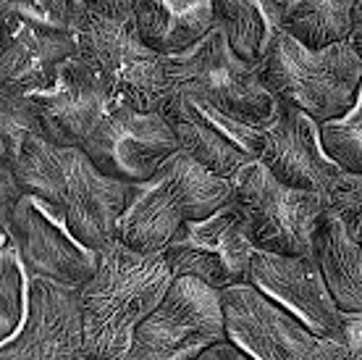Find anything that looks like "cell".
Returning <instances> with one entry per match:
<instances>
[{
  "label": "cell",
  "instance_id": "6da1fadb",
  "mask_svg": "<svg viewBox=\"0 0 362 360\" xmlns=\"http://www.w3.org/2000/svg\"><path fill=\"white\" fill-rule=\"evenodd\" d=\"M13 174L24 195L40 200L82 244L103 252L116 242L132 184L105 176L82 147H58L32 137Z\"/></svg>",
  "mask_w": 362,
  "mask_h": 360
},
{
  "label": "cell",
  "instance_id": "7a4b0ae2",
  "mask_svg": "<svg viewBox=\"0 0 362 360\" xmlns=\"http://www.w3.org/2000/svg\"><path fill=\"white\" fill-rule=\"evenodd\" d=\"M173 281L163 252L113 242L100 252L95 276L82 289L84 358L127 360L136 326L153 313Z\"/></svg>",
  "mask_w": 362,
  "mask_h": 360
},
{
  "label": "cell",
  "instance_id": "3957f363",
  "mask_svg": "<svg viewBox=\"0 0 362 360\" xmlns=\"http://www.w3.org/2000/svg\"><path fill=\"white\" fill-rule=\"evenodd\" d=\"M231 198L234 179L216 176L189 153L179 150L155 171L153 179L132 184L116 242L139 252H163L187 221L213 216Z\"/></svg>",
  "mask_w": 362,
  "mask_h": 360
},
{
  "label": "cell",
  "instance_id": "277c9868",
  "mask_svg": "<svg viewBox=\"0 0 362 360\" xmlns=\"http://www.w3.org/2000/svg\"><path fill=\"white\" fill-rule=\"evenodd\" d=\"M79 55L98 74L110 103L160 113L173 84L168 58L145 45L132 16H105L87 11L76 27Z\"/></svg>",
  "mask_w": 362,
  "mask_h": 360
},
{
  "label": "cell",
  "instance_id": "5b68a950",
  "mask_svg": "<svg viewBox=\"0 0 362 360\" xmlns=\"http://www.w3.org/2000/svg\"><path fill=\"white\" fill-rule=\"evenodd\" d=\"M257 72L273 98L302 108L317 124L346 116L362 87V61L349 40L310 50L284 32Z\"/></svg>",
  "mask_w": 362,
  "mask_h": 360
},
{
  "label": "cell",
  "instance_id": "8992f818",
  "mask_svg": "<svg viewBox=\"0 0 362 360\" xmlns=\"http://www.w3.org/2000/svg\"><path fill=\"white\" fill-rule=\"evenodd\" d=\"M231 203L257 250L299 258L315 255L317 229L328 213L323 195L289 187L260 161H252L234 176Z\"/></svg>",
  "mask_w": 362,
  "mask_h": 360
},
{
  "label": "cell",
  "instance_id": "52a82bcc",
  "mask_svg": "<svg viewBox=\"0 0 362 360\" xmlns=\"http://www.w3.org/2000/svg\"><path fill=\"white\" fill-rule=\"evenodd\" d=\"M168 69L176 90L205 100L236 121L265 129L276 116L279 100L265 87L257 66L234 53L221 27L187 53L171 55Z\"/></svg>",
  "mask_w": 362,
  "mask_h": 360
},
{
  "label": "cell",
  "instance_id": "ba28073f",
  "mask_svg": "<svg viewBox=\"0 0 362 360\" xmlns=\"http://www.w3.org/2000/svg\"><path fill=\"white\" fill-rule=\"evenodd\" d=\"M221 342H228L221 289L173 276L165 298L136 326L127 360H197Z\"/></svg>",
  "mask_w": 362,
  "mask_h": 360
},
{
  "label": "cell",
  "instance_id": "9c48e42d",
  "mask_svg": "<svg viewBox=\"0 0 362 360\" xmlns=\"http://www.w3.org/2000/svg\"><path fill=\"white\" fill-rule=\"evenodd\" d=\"M82 150L100 171L124 184L153 179L181 145L163 113L134 111L121 103H108Z\"/></svg>",
  "mask_w": 362,
  "mask_h": 360
},
{
  "label": "cell",
  "instance_id": "30bf717a",
  "mask_svg": "<svg viewBox=\"0 0 362 360\" xmlns=\"http://www.w3.org/2000/svg\"><path fill=\"white\" fill-rule=\"evenodd\" d=\"M0 92L35 95L47 90L66 63L79 55L76 29L29 13L11 0H0Z\"/></svg>",
  "mask_w": 362,
  "mask_h": 360
},
{
  "label": "cell",
  "instance_id": "8fae6325",
  "mask_svg": "<svg viewBox=\"0 0 362 360\" xmlns=\"http://www.w3.org/2000/svg\"><path fill=\"white\" fill-rule=\"evenodd\" d=\"M255 247L234 203L202 221H187L165 244L173 276H194L216 289L247 284Z\"/></svg>",
  "mask_w": 362,
  "mask_h": 360
},
{
  "label": "cell",
  "instance_id": "7c38bea8",
  "mask_svg": "<svg viewBox=\"0 0 362 360\" xmlns=\"http://www.w3.org/2000/svg\"><path fill=\"white\" fill-rule=\"evenodd\" d=\"M160 113L171 124L181 150L216 176L234 179L247 163L260 158L263 129L236 121L205 100L173 90Z\"/></svg>",
  "mask_w": 362,
  "mask_h": 360
},
{
  "label": "cell",
  "instance_id": "4fadbf2b",
  "mask_svg": "<svg viewBox=\"0 0 362 360\" xmlns=\"http://www.w3.org/2000/svg\"><path fill=\"white\" fill-rule=\"evenodd\" d=\"M3 232L16 244L29 279H50L82 292L100 266V252L79 242L32 195L21 198Z\"/></svg>",
  "mask_w": 362,
  "mask_h": 360
},
{
  "label": "cell",
  "instance_id": "5bb4252c",
  "mask_svg": "<svg viewBox=\"0 0 362 360\" xmlns=\"http://www.w3.org/2000/svg\"><path fill=\"white\" fill-rule=\"evenodd\" d=\"M84 358L82 292L50 279H29V310L13 337L3 339L0 360Z\"/></svg>",
  "mask_w": 362,
  "mask_h": 360
},
{
  "label": "cell",
  "instance_id": "9a60e30c",
  "mask_svg": "<svg viewBox=\"0 0 362 360\" xmlns=\"http://www.w3.org/2000/svg\"><path fill=\"white\" fill-rule=\"evenodd\" d=\"M228 342L252 360H308L317 334L252 284L221 292Z\"/></svg>",
  "mask_w": 362,
  "mask_h": 360
},
{
  "label": "cell",
  "instance_id": "2e32d148",
  "mask_svg": "<svg viewBox=\"0 0 362 360\" xmlns=\"http://www.w3.org/2000/svg\"><path fill=\"white\" fill-rule=\"evenodd\" d=\"M247 284L265 292L317 337H334L341 329L344 310L336 305L315 255H279L255 250Z\"/></svg>",
  "mask_w": 362,
  "mask_h": 360
},
{
  "label": "cell",
  "instance_id": "e0dca14e",
  "mask_svg": "<svg viewBox=\"0 0 362 360\" xmlns=\"http://www.w3.org/2000/svg\"><path fill=\"white\" fill-rule=\"evenodd\" d=\"M279 181L326 195L331 181L344 171L326 153L320 124L302 108L279 100L273 121L263 129L260 158Z\"/></svg>",
  "mask_w": 362,
  "mask_h": 360
},
{
  "label": "cell",
  "instance_id": "ac0fdd59",
  "mask_svg": "<svg viewBox=\"0 0 362 360\" xmlns=\"http://www.w3.org/2000/svg\"><path fill=\"white\" fill-rule=\"evenodd\" d=\"M108 103L103 81L82 55L66 63L47 90L32 95L40 137L58 147H82Z\"/></svg>",
  "mask_w": 362,
  "mask_h": 360
},
{
  "label": "cell",
  "instance_id": "d6986e66",
  "mask_svg": "<svg viewBox=\"0 0 362 360\" xmlns=\"http://www.w3.org/2000/svg\"><path fill=\"white\" fill-rule=\"evenodd\" d=\"M136 32L155 53L181 55L216 29L213 0H136Z\"/></svg>",
  "mask_w": 362,
  "mask_h": 360
},
{
  "label": "cell",
  "instance_id": "ffe728a7",
  "mask_svg": "<svg viewBox=\"0 0 362 360\" xmlns=\"http://www.w3.org/2000/svg\"><path fill=\"white\" fill-rule=\"evenodd\" d=\"M216 27L223 29L239 58L260 66L273 43L284 35L281 0H213Z\"/></svg>",
  "mask_w": 362,
  "mask_h": 360
},
{
  "label": "cell",
  "instance_id": "44dd1931",
  "mask_svg": "<svg viewBox=\"0 0 362 360\" xmlns=\"http://www.w3.org/2000/svg\"><path fill=\"white\" fill-rule=\"evenodd\" d=\"M315 258L336 305L344 313H362V244L346 235L334 213H326L317 229Z\"/></svg>",
  "mask_w": 362,
  "mask_h": 360
},
{
  "label": "cell",
  "instance_id": "7402d4cb",
  "mask_svg": "<svg viewBox=\"0 0 362 360\" xmlns=\"http://www.w3.org/2000/svg\"><path fill=\"white\" fill-rule=\"evenodd\" d=\"M357 0H289L284 6V32L310 50L349 40Z\"/></svg>",
  "mask_w": 362,
  "mask_h": 360
},
{
  "label": "cell",
  "instance_id": "603a6c76",
  "mask_svg": "<svg viewBox=\"0 0 362 360\" xmlns=\"http://www.w3.org/2000/svg\"><path fill=\"white\" fill-rule=\"evenodd\" d=\"M0 337L8 339L21 329L29 310V276L18 258L13 240L6 232L0 237Z\"/></svg>",
  "mask_w": 362,
  "mask_h": 360
},
{
  "label": "cell",
  "instance_id": "cb8c5ba5",
  "mask_svg": "<svg viewBox=\"0 0 362 360\" xmlns=\"http://www.w3.org/2000/svg\"><path fill=\"white\" fill-rule=\"evenodd\" d=\"M40 137V121H37L32 95L18 92H0V153L3 166H16L21 147Z\"/></svg>",
  "mask_w": 362,
  "mask_h": 360
},
{
  "label": "cell",
  "instance_id": "d4e9b609",
  "mask_svg": "<svg viewBox=\"0 0 362 360\" xmlns=\"http://www.w3.org/2000/svg\"><path fill=\"white\" fill-rule=\"evenodd\" d=\"M323 147L344 171L362 174V87L354 108L341 118L320 124Z\"/></svg>",
  "mask_w": 362,
  "mask_h": 360
},
{
  "label": "cell",
  "instance_id": "484cf974",
  "mask_svg": "<svg viewBox=\"0 0 362 360\" xmlns=\"http://www.w3.org/2000/svg\"><path fill=\"white\" fill-rule=\"evenodd\" d=\"M328 213L344 224L346 235L362 244V174L341 171L323 195Z\"/></svg>",
  "mask_w": 362,
  "mask_h": 360
},
{
  "label": "cell",
  "instance_id": "4316f807",
  "mask_svg": "<svg viewBox=\"0 0 362 360\" xmlns=\"http://www.w3.org/2000/svg\"><path fill=\"white\" fill-rule=\"evenodd\" d=\"M308 360H362V313H344L334 337H317Z\"/></svg>",
  "mask_w": 362,
  "mask_h": 360
},
{
  "label": "cell",
  "instance_id": "83f0119b",
  "mask_svg": "<svg viewBox=\"0 0 362 360\" xmlns=\"http://www.w3.org/2000/svg\"><path fill=\"white\" fill-rule=\"evenodd\" d=\"M11 3L27 9L35 16H42L47 21H55V24H64L71 29L79 27L82 16L87 13L82 0H11Z\"/></svg>",
  "mask_w": 362,
  "mask_h": 360
},
{
  "label": "cell",
  "instance_id": "f1b7e54d",
  "mask_svg": "<svg viewBox=\"0 0 362 360\" xmlns=\"http://www.w3.org/2000/svg\"><path fill=\"white\" fill-rule=\"evenodd\" d=\"M0 189H3V203H0V224L6 226L13 216L16 206L24 198V189L18 184L16 174L11 166H0Z\"/></svg>",
  "mask_w": 362,
  "mask_h": 360
},
{
  "label": "cell",
  "instance_id": "f546056e",
  "mask_svg": "<svg viewBox=\"0 0 362 360\" xmlns=\"http://www.w3.org/2000/svg\"><path fill=\"white\" fill-rule=\"evenodd\" d=\"M82 3L87 11L121 18V16H132V13H134L136 0H82Z\"/></svg>",
  "mask_w": 362,
  "mask_h": 360
},
{
  "label": "cell",
  "instance_id": "4dcf8cb0",
  "mask_svg": "<svg viewBox=\"0 0 362 360\" xmlns=\"http://www.w3.org/2000/svg\"><path fill=\"white\" fill-rule=\"evenodd\" d=\"M197 360H252V358H250L245 350H239L234 342H221V344L208 347Z\"/></svg>",
  "mask_w": 362,
  "mask_h": 360
},
{
  "label": "cell",
  "instance_id": "1f68e13d",
  "mask_svg": "<svg viewBox=\"0 0 362 360\" xmlns=\"http://www.w3.org/2000/svg\"><path fill=\"white\" fill-rule=\"evenodd\" d=\"M349 45L354 47V53L360 55L362 61V0H357L352 16V32H349Z\"/></svg>",
  "mask_w": 362,
  "mask_h": 360
},
{
  "label": "cell",
  "instance_id": "d6a6232c",
  "mask_svg": "<svg viewBox=\"0 0 362 360\" xmlns=\"http://www.w3.org/2000/svg\"><path fill=\"white\" fill-rule=\"evenodd\" d=\"M79 360H87V358H79Z\"/></svg>",
  "mask_w": 362,
  "mask_h": 360
}]
</instances>
